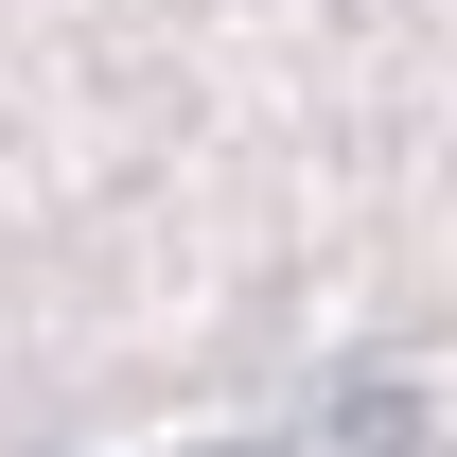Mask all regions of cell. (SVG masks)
<instances>
[{"instance_id": "6da1fadb", "label": "cell", "mask_w": 457, "mask_h": 457, "mask_svg": "<svg viewBox=\"0 0 457 457\" xmlns=\"http://www.w3.org/2000/svg\"><path fill=\"white\" fill-rule=\"evenodd\" d=\"M422 440V387H335L317 422H282V440H212V457H404Z\"/></svg>"}]
</instances>
